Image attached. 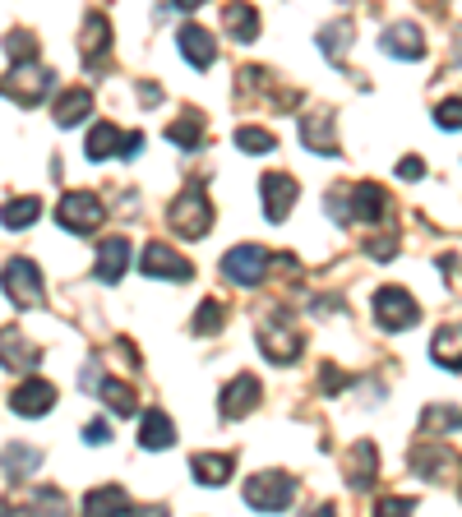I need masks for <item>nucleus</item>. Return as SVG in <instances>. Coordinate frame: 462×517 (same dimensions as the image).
Returning <instances> with one entry per match:
<instances>
[{
    "instance_id": "423d86ee",
    "label": "nucleus",
    "mask_w": 462,
    "mask_h": 517,
    "mask_svg": "<svg viewBox=\"0 0 462 517\" xmlns=\"http://www.w3.org/2000/svg\"><path fill=\"white\" fill-rule=\"evenodd\" d=\"M421 319V305L407 287H379L375 291V324L384 333H402V328H412Z\"/></svg>"
},
{
    "instance_id": "4468645a",
    "label": "nucleus",
    "mask_w": 462,
    "mask_h": 517,
    "mask_svg": "<svg viewBox=\"0 0 462 517\" xmlns=\"http://www.w3.org/2000/svg\"><path fill=\"white\" fill-rule=\"evenodd\" d=\"M130 268V241L125 236H111V241L98 245V264H93V277H98L102 287H116Z\"/></svg>"
},
{
    "instance_id": "72a5a7b5",
    "label": "nucleus",
    "mask_w": 462,
    "mask_h": 517,
    "mask_svg": "<svg viewBox=\"0 0 462 517\" xmlns=\"http://www.w3.org/2000/svg\"><path fill=\"white\" fill-rule=\"evenodd\" d=\"M236 148H241V153H273V134L268 130H259V125H241V130H236Z\"/></svg>"
},
{
    "instance_id": "f03ea898",
    "label": "nucleus",
    "mask_w": 462,
    "mask_h": 517,
    "mask_svg": "<svg viewBox=\"0 0 462 517\" xmlns=\"http://www.w3.org/2000/svg\"><path fill=\"white\" fill-rule=\"evenodd\" d=\"M51 88H56V70H47V65H37V61H19L0 79V97H10L14 107H37Z\"/></svg>"
},
{
    "instance_id": "b1692460",
    "label": "nucleus",
    "mask_w": 462,
    "mask_h": 517,
    "mask_svg": "<svg viewBox=\"0 0 462 517\" xmlns=\"http://www.w3.org/2000/svg\"><path fill=\"white\" fill-rule=\"evenodd\" d=\"M93 388H98V397L107 402V411H116V416H134L139 411V393H134L125 379H93Z\"/></svg>"
},
{
    "instance_id": "79ce46f5",
    "label": "nucleus",
    "mask_w": 462,
    "mask_h": 517,
    "mask_svg": "<svg viewBox=\"0 0 462 517\" xmlns=\"http://www.w3.org/2000/svg\"><path fill=\"white\" fill-rule=\"evenodd\" d=\"M439 268H444V273H458V259H453V254H439Z\"/></svg>"
},
{
    "instance_id": "a211bd4d",
    "label": "nucleus",
    "mask_w": 462,
    "mask_h": 517,
    "mask_svg": "<svg viewBox=\"0 0 462 517\" xmlns=\"http://www.w3.org/2000/svg\"><path fill=\"white\" fill-rule=\"evenodd\" d=\"M93 116V93L88 88H65L56 97V107H51V121L61 125V130H74V125H84Z\"/></svg>"
},
{
    "instance_id": "f3484780",
    "label": "nucleus",
    "mask_w": 462,
    "mask_h": 517,
    "mask_svg": "<svg viewBox=\"0 0 462 517\" xmlns=\"http://www.w3.org/2000/svg\"><path fill=\"white\" fill-rule=\"evenodd\" d=\"M379 47H384V56H393V61H421V56H426V37H421L416 24H393L389 33L379 37Z\"/></svg>"
},
{
    "instance_id": "4c0bfd02",
    "label": "nucleus",
    "mask_w": 462,
    "mask_h": 517,
    "mask_svg": "<svg viewBox=\"0 0 462 517\" xmlns=\"http://www.w3.org/2000/svg\"><path fill=\"white\" fill-rule=\"evenodd\" d=\"M398 176H402V181H421V176H426V162H421V157H402Z\"/></svg>"
},
{
    "instance_id": "cd10ccee",
    "label": "nucleus",
    "mask_w": 462,
    "mask_h": 517,
    "mask_svg": "<svg viewBox=\"0 0 462 517\" xmlns=\"http://www.w3.org/2000/svg\"><path fill=\"white\" fill-rule=\"evenodd\" d=\"M84 513H134V499L121 485H98L84 494Z\"/></svg>"
},
{
    "instance_id": "c03bdc74",
    "label": "nucleus",
    "mask_w": 462,
    "mask_h": 517,
    "mask_svg": "<svg viewBox=\"0 0 462 517\" xmlns=\"http://www.w3.org/2000/svg\"><path fill=\"white\" fill-rule=\"evenodd\" d=\"M176 5H181V10H199V5H204V0H176Z\"/></svg>"
},
{
    "instance_id": "0eeeda50",
    "label": "nucleus",
    "mask_w": 462,
    "mask_h": 517,
    "mask_svg": "<svg viewBox=\"0 0 462 517\" xmlns=\"http://www.w3.org/2000/svg\"><path fill=\"white\" fill-rule=\"evenodd\" d=\"M102 217H107V208H102L98 194H88V190H74L56 204V222L65 231H74V236H93L102 227Z\"/></svg>"
},
{
    "instance_id": "412c9836",
    "label": "nucleus",
    "mask_w": 462,
    "mask_h": 517,
    "mask_svg": "<svg viewBox=\"0 0 462 517\" xmlns=\"http://www.w3.org/2000/svg\"><path fill=\"white\" fill-rule=\"evenodd\" d=\"M139 444L148 448V453H162V448H171L176 444V425H171V416L167 411H148L144 421H139Z\"/></svg>"
},
{
    "instance_id": "6ab92c4d",
    "label": "nucleus",
    "mask_w": 462,
    "mask_h": 517,
    "mask_svg": "<svg viewBox=\"0 0 462 517\" xmlns=\"http://www.w3.org/2000/svg\"><path fill=\"white\" fill-rule=\"evenodd\" d=\"M37 356H42V351L24 337V328H5V333H0V365H5V370H33Z\"/></svg>"
},
{
    "instance_id": "393cba45",
    "label": "nucleus",
    "mask_w": 462,
    "mask_h": 517,
    "mask_svg": "<svg viewBox=\"0 0 462 517\" xmlns=\"http://www.w3.org/2000/svg\"><path fill=\"white\" fill-rule=\"evenodd\" d=\"M0 467H5V476L10 481H24V476H37V467H42V453L28 444H5V453H0Z\"/></svg>"
},
{
    "instance_id": "c85d7f7f",
    "label": "nucleus",
    "mask_w": 462,
    "mask_h": 517,
    "mask_svg": "<svg viewBox=\"0 0 462 517\" xmlns=\"http://www.w3.org/2000/svg\"><path fill=\"white\" fill-rule=\"evenodd\" d=\"M121 125H111V121H102V125H93L88 130V144H84V153H88V162H107V157H116V148H121Z\"/></svg>"
},
{
    "instance_id": "37998d69",
    "label": "nucleus",
    "mask_w": 462,
    "mask_h": 517,
    "mask_svg": "<svg viewBox=\"0 0 462 517\" xmlns=\"http://www.w3.org/2000/svg\"><path fill=\"white\" fill-rule=\"evenodd\" d=\"M139 93H144V102H158V97H162V88H158V84H144V88H139Z\"/></svg>"
},
{
    "instance_id": "c756f323",
    "label": "nucleus",
    "mask_w": 462,
    "mask_h": 517,
    "mask_svg": "<svg viewBox=\"0 0 462 517\" xmlns=\"http://www.w3.org/2000/svg\"><path fill=\"white\" fill-rule=\"evenodd\" d=\"M352 24H329L324 33H319V51L329 56L333 65H342V56H347V47H352Z\"/></svg>"
},
{
    "instance_id": "c9c22d12",
    "label": "nucleus",
    "mask_w": 462,
    "mask_h": 517,
    "mask_svg": "<svg viewBox=\"0 0 462 517\" xmlns=\"http://www.w3.org/2000/svg\"><path fill=\"white\" fill-rule=\"evenodd\" d=\"M435 125H439V130H449V134H458V130H462L458 97H449V102H439V107H435Z\"/></svg>"
},
{
    "instance_id": "aec40b11",
    "label": "nucleus",
    "mask_w": 462,
    "mask_h": 517,
    "mask_svg": "<svg viewBox=\"0 0 462 517\" xmlns=\"http://www.w3.org/2000/svg\"><path fill=\"white\" fill-rule=\"evenodd\" d=\"M102 51H111V19L107 14H88L84 33H79V56H84L88 65H98Z\"/></svg>"
},
{
    "instance_id": "39448f33",
    "label": "nucleus",
    "mask_w": 462,
    "mask_h": 517,
    "mask_svg": "<svg viewBox=\"0 0 462 517\" xmlns=\"http://www.w3.org/2000/svg\"><path fill=\"white\" fill-rule=\"evenodd\" d=\"M0 287H5V296H10L19 310L42 305V273H37V264L24 259V254H14L10 264L0 268Z\"/></svg>"
},
{
    "instance_id": "e433bc0d",
    "label": "nucleus",
    "mask_w": 462,
    "mask_h": 517,
    "mask_svg": "<svg viewBox=\"0 0 462 517\" xmlns=\"http://www.w3.org/2000/svg\"><path fill=\"white\" fill-rule=\"evenodd\" d=\"M107 439H111V425H107V421H88V425H84V444L102 448Z\"/></svg>"
},
{
    "instance_id": "6e6552de",
    "label": "nucleus",
    "mask_w": 462,
    "mask_h": 517,
    "mask_svg": "<svg viewBox=\"0 0 462 517\" xmlns=\"http://www.w3.org/2000/svg\"><path fill=\"white\" fill-rule=\"evenodd\" d=\"M273 254L264 245H236L231 254H222V277L236 282V287H259V277L268 273Z\"/></svg>"
},
{
    "instance_id": "9d476101",
    "label": "nucleus",
    "mask_w": 462,
    "mask_h": 517,
    "mask_svg": "<svg viewBox=\"0 0 462 517\" xmlns=\"http://www.w3.org/2000/svg\"><path fill=\"white\" fill-rule=\"evenodd\" d=\"M259 194H264V217L268 222H287L292 204L301 199V185H296L287 171H273V176L259 181Z\"/></svg>"
},
{
    "instance_id": "7ed1b4c3",
    "label": "nucleus",
    "mask_w": 462,
    "mask_h": 517,
    "mask_svg": "<svg viewBox=\"0 0 462 517\" xmlns=\"http://www.w3.org/2000/svg\"><path fill=\"white\" fill-rule=\"evenodd\" d=\"M296 499V481L287 471H259L245 481V504L259 508V513H282V508H292Z\"/></svg>"
},
{
    "instance_id": "f257e3e1",
    "label": "nucleus",
    "mask_w": 462,
    "mask_h": 517,
    "mask_svg": "<svg viewBox=\"0 0 462 517\" xmlns=\"http://www.w3.org/2000/svg\"><path fill=\"white\" fill-rule=\"evenodd\" d=\"M171 231L181 236V241H204L208 231H213V204H208L204 194V181H190L185 194L171 204Z\"/></svg>"
},
{
    "instance_id": "a19ab883",
    "label": "nucleus",
    "mask_w": 462,
    "mask_h": 517,
    "mask_svg": "<svg viewBox=\"0 0 462 517\" xmlns=\"http://www.w3.org/2000/svg\"><path fill=\"white\" fill-rule=\"evenodd\" d=\"M412 508H416V499H384V504H379V513L398 517V513H412Z\"/></svg>"
},
{
    "instance_id": "58836bf2",
    "label": "nucleus",
    "mask_w": 462,
    "mask_h": 517,
    "mask_svg": "<svg viewBox=\"0 0 462 517\" xmlns=\"http://www.w3.org/2000/svg\"><path fill=\"white\" fill-rule=\"evenodd\" d=\"M144 153V134H121V148H116V157H139Z\"/></svg>"
},
{
    "instance_id": "ea45409f",
    "label": "nucleus",
    "mask_w": 462,
    "mask_h": 517,
    "mask_svg": "<svg viewBox=\"0 0 462 517\" xmlns=\"http://www.w3.org/2000/svg\"><path fill=\"white\" fill-rule=\"evenodd\" d=\"M319 384L329 388V393H338V388H347V374L333 370V365H324V374H319Z\"/></svg>"
},
{
    "instance_id": "5701e85b",
    "label": "nucleus",
    "mask_w": 462,
    "mask_h": 517,
    "mask_svg": "<svg viewBox=\"0 0 462 517\" xmlns=\"http://www.w3.org/2000/svg\"><path fill=\"white\" fill-rule=\"evenodd\" d=\"M231 467H236V457L231 453H195L190 457V471H195L199 485H227Z\"/></svg>"
},
{
    "instance_id": "bb28decb",
    "label": "nucleus",
    "mask_w": 462,
    "mask_h": 517,
    "mask_svg": "<svg viewBox=\"0 0 462 517\" xmlns=\"http://www.w3.org/2000/svg\"><path fill=\"white\" fill-rule=\"evenodd\" d=\"M42 217V199L37 194H24V199H10V204L0 208V227L5 231H28Z\"/></svg>"
},
{
    "instance_id": "20e7f679",
    "label": "nucleus",
    "mask_w": 462,
    "mask_h": 517,
    "mask_svg": "<svg viewBox=\"0 0 462 517\" xmlns=\"http://www.w3.org/2000/svg\"><path fill=\"white\" fill-rule=\"evenodd\" d=\"M301 347H305V337L287 314H273L268 324H259V351H264L273 365H292L296 356H301Z\"/></svg>"
},
{
    "instance_id": "ddd939ff",
    "label": "nucleus",
    "mask_w": 462,
    "mask_h": 517,
    "mask_svg": "<svg viewBox=\"0 0 462 517\" xmlns=\"http://www.w3.org/2000/svg\"><path fill=\"white\" fill-rule=\"evenodd\" d=\"M56 407V388L47 379H24V384L10 393V411L14 416H47Z\"/></svg>"
},
{
    "instance_id": "a878e982",
    "label": "nucleus",
    "mask_w": 462,
    "mask_h": 517,
    "mask_svg": "<svg viewBox=\"0 0 462 517\" xmlns=\"http://www.w3.org/2000/svg\"><path fill=\"white\" fill-rule=\"evenodd\" d=\"M375 471H379V453L375 444H352V462H347V481H352V490H370L375 485Z\"/></svg>"
},
{
    "instance_id": "1a4fd4ad",
    "label": "nucleus",
    "mask_w": 462,
    "mask_h": 517,
    "mask_svg": "<svg viewBox=\"0 0 462 517\" xmlns=\"http://www.w3.org/2000/svg\"><path fill=\"white\" fill-rule=\"evenodd\" d=\"M139 273L144 277H167V282H190V277H195V264H190L185 254H176L171 245L148 241L144 254H139Z\"/></svg>"
},
{
    "instance_id": "473e14b6",
    "label": "nucleus",
    "mask_w": 462,
    "mask_h": 517,
    "mask_svg": "<svg viewBox=\"0 0 462 517\" xmlns=\"http://www.w3.org/2000/svg\"><path fill=\"white\" fill-rule=\"evenodd\" d=\"M5 56H10L14 65H19V61H37V33H28V28L5 33Z\"/></svg>"
},
{
    "instance_id": "2eb2a0df",
    "label": "nucleus",
    "mask_w": 462,
    "mask_h": 517,
    "mask_svg": "<svg viewBox=\"0 0 462 517\" xmlns=\"http://www.w3.org/2000/svg\"><path fill=\"white\" fill-rule=\"evenodd\" d=\"M222 33L231 37V42H255L259 37V10L250 5V0H227L222 5Z\"/></svg>"
},
{
    "instance_id": "4be33fe9",
    "label": "nucleus",
    "mask_w": 462,
    "mask_h": 517,
    "mask_svg": "<svg viewBox=\"0 0 462 517\" xmlns=\"http://www.w3.org/2000/svg\"><path fill=\"white\" fill-rule=\"evenodd\" d=\"M167 144L185 148V153H195V148H204V111L190 107L181 116V121H171L167 125Z\"/></svg>"
},
{
    "instance_id": "f704fd0d",
    "label": "nucleus",
    "mask_w": 462,
    "mask_h": 517,
    "mask_svg": "<svg viewBox=\"0 0 462 517\" xmlns=\"http://www.w3.org/2000/svg\"><path fill=\"white\" fill-rule=\"evenodd\" d=\"M365 254L379 259V264H389L393 254H398V227H389L384 236H370V241H365Z\"/></svg>"
},
{
    "instance_id": "f8f14e48",
    "label": "nucleus",
    "mask_w": 462,
    "mask_h": 517,
    "mask_svg": "<svg viewBox=\"0 0 462 517\" xmlns=\"http://www.w3.org/2000/svg\"><path fill=\"white\" fill-rule=\"evenodd\" d=\"M301 139L310 153H324V157H338V130H333V111L329 107H315L301 116Z\"/></svg>"
},
{
    "instance_id": "7c9ffc66",
    "label": "nucleus",
    "mask_w": 462,
    "mask_h": 517,
    "mask_svg": "<svg viewBox=\"0 0 462 517\" xmlns=\"http://www.w3.org/2000/svg\"><path fill=\"white\" fill-rule=\"evenodd\" d=\"M458 342H462L458 324L439 328V333H435V342H430V356H435V361L444 365V370H458Z\"/></svg>"
},
{
    "instance_id": "9b49d317",
    "label": "nucleus",
    "mask_w": 462,
    "mask_h": 517,
    "mask_svg": "<svg viewBox=\"0 0 462 517\" xmlns=\"http://www.w3.org/2000/svg\"><path fill=\"white\" fill-rule=\"evenodd\" d=\"M259 397H264V388H259L255 374H236L227 388H222V421H241V416H250V411L259 407Z\"/></svg>"
},
{
    "instance_id": "2f4dec72",
    "label": "nucleus",
    "mask_w": 462,
    "mask_h": 517,
    "mask_svg": "<svg viewBox=\"0 0 462 517\" xmlns=\"http://www.w3.org/2000/svg\"><path fill=\"white\" fill-rule=\"evenodd\" d=\"M222 319H227V310H222V301H204L195 310V319H190V333L195 337H213L222 328Z\"/></svg>"
},
{
    "instance_id": "dca6fc26",
    "label": "nucleus",
    "mask_w": 462,
    "mask_h": 517,
    "mask_svg": "<svg viewBox=\"0 0 462 517\" xmlns=\"http://www.w3.org/2000/svg\"><path fill=\"white\" fill-rule=\"evenodd\" d=\"M176 47H181V56L195 65V70H208V65L218 61V42H213V33L199 24H185L181 33H176Z\"/></svg>"
}]
</instances>
